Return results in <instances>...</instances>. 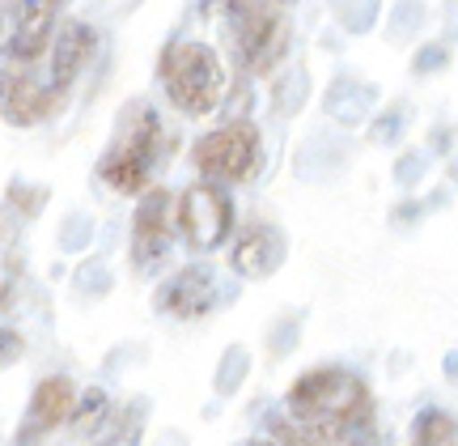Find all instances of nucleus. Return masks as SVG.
<instances>
[{
	"label": "nucleus",
	"mask_w": 458,
	"mask_h": 446,
	"mask_svg": "<svg viewBox=\"0 0 458 446\" xmlns=\"http://www.w3.org/2000/svg\"><path fill=\"white\" fill-rule=\"evenodd\" d=\"M289 421L318 433L327 446H377V413L369 382L344 365L306 370L289 387Z\"/></svg>",
	"instance_id": "f257e3e1"
},
{
	"label": "nucleus",
	"mask_w": 458,
	"mask_h": 446,
	"mask_svg": "<svg viewBox=\"0 0 458 446\" xmlns=\"http://www.w3.org/2000/svg\"><path fill=\"white\" fill-rule=\"evenodd\" d=\"M225 30L233 39L238 64L250 77H267L289 51V17L272 0H221Z\"/></svg>",
	"instance_id": "f03ea898"
},
{
	"label": "nucleus",
	"mask_w": 458,
	"mask_h": 446,
	"mask_svg": "<svg viewBox=\"0 0 458 446\" xmlns=\"http://www.w3.org/2000/svg\"><path fill=\"white\" fill-rule=\"evenodd\" d=\"M162 153V119L153 107H131L123 116V133L106 149V158L98 162V179L123 196L145 192L153 179V166Z\"/></svg>",
	"instance_id": "7ed1b4c3"
},
{
	"label": "nucleus",
	"mask_w": 458,
	"mask_h": 446,
	"mask_svg": "<svg viewBox=\"0 0 458 446\" xmlns=\"http://www.w3.org/2000/svg\"><path fill=\"white\" fill-rule=\"evenodd\" d=\"M162 81L182 116H208L225 94V73L213 47L204 43H170L162 51Z\"/></svg>",
	"instance_id": "20e7f679"
},
{
	"label": "nucleus",
	"mask_w": 458,
	"mask_h": 446,
	"mask_svg": "<svg viewBox=\"0 0 458 446\" xmlns=\"http://www.w3.org/2000/svg\"><path fill=\"white\" fill-rule=\"evenodd\" d=\"M263 141H259V128L250 119H238V124H225L216 133L199 136L196 149H191V162L196 170L204 175V183H246L255 170H259V153Z\"/></svg>",
	"instance_id": "39448f33"
},
{
	"label": "nucleus",
	"mask_w": 458,
	"mask_h": 446,
	"mask_svg": "<svg viewBox=\"0 0 458 446\" xmlns=\"http://www.w3.org/2000/svg\"><path fill=\"white\" fill-rule=\"evenodd\" d=\"M174 226L182 230L191 251H216L233 230V200L216 183H191L179 200Z\"/></svg>",
	"instance_id": "423d86ee"
},
{
	"label": "nucleus",
	"mask_w": 458,
	"mask_h": 446,
	"mask_svg": "<svg viewBox=\"0 0 458 446\" xmlns=\"http://www.w3.org/2000/svg\"><path fill=\"white\" fill-rule=\"evenodd\" d=\"M60 13H64V0H9L0 56L21 60V64H34L43 51H51Z\"/></svg>",
	"instance_id": "0eeeda50"
},
{
	"label": "nucleus",
	"mask_w": 458,
	"mask_h": 446,
	"mask_svg": "<svg viewBox=\"0 0 458 446\" xmlns=\"http://www.w3.org/2000/svg\"><path fill=\"white\" fill-rule=\"evenodd\" d=\"M60 94L34 77V64L0 56V111L13 128H34L60 107Z\"/></svg>",
	"instance_id": "6e6552de"
},
{
	"label": "nucleus",
	"mask_w": 458,
	"mask_h": 446,
	"mask_svg": "<svg viewBox=\"0 0 458 446\" xmlns=\"http://www.w3.org/2000/svg\"><path fill=\"white\" fill-rule=\"evenodd\" d=\"M72 408H77V387H72V379H64V374L43 379L30 396V408H26L17 446H34L38 438H47L51 430H60L64 421H72Z\"/></svg>",
	"instance_id": "1a4fd4ad"
},
{
	"label": "nucleus",
	"mask_w": 458,
	"mask_h": 446,
	"mask_svg": "<svg viewBox=\"0 0 458 446\" xmlns=\"http://www.w3.org/2000/svg\"><path fill=\"white\" fill-rule=\"evenodd\" d=\"M174 238V221H170V192L153 187L145 192V200L136 204V221H131V255L140 268H153L157 260H165Z\"/></svg>",
	"instance_id": "9d476101"
},
{
	"label": "nucleus",
	"mask_w": 458,
	"mask_h": 446,
	"mask_svg": "<svg viewBox=\"0 0 458 446\" xmlns=\"http://www.w3.org/2000/svg\"><path fill=\"white\" fill-rule=\"evenodd\" d=\"M280 260H284V234H280L272 221H250V226L238 234V243L229 247V268H233L238 277H250V281L276 272Z\"/></svg>",
	"instance_id": "9b49d317"
},
{
	"label": "nucleus",
	"mask_w": 458,
	"mask_h": 446,
	"mask_svg": "<svg viewBox=\"0 0 458 446\" xmlns=\"http://www.w3.org/2000/svg\"><path fill=\"white\" fill-rule=\"evenodd\" d=\"M157 306H162L165 314H174V319H199V314H208L216 306L213 272L204 264H191V268H182V272H174V277L162 285Z\"/></svg>",
	"instance_id": "f8f14e48"
},
{
	"label": "nucleus",
	"mask_w": 458,
	"mask_h": 446,
	"mask_svg": "<svg viewBox=\"0 0 458 446\" xmlns=\"http://www.w3.org/2000/svg\"><path fill=\"white\" fill-rule=\"evenodd\" d=\"M94 30L85 26V21H60V30H55V39H51V77L47 85L64 99L68 85L77 81V73L85 68V60L94 56Z\"/></svg>",
	"instance_id": "ddd939ff"
},
{
	"label": "nucleus",
	"mask_w": 458,
	"mask_h": 446,
	"mask_svg": "<svg viewBox=\"0 0 458 446\" xmlns=\"http://www.w3.org/2000/svg\"><path fill=\"white\" fill-rule=\"evenodd\" d=\"M411 446H458V421L442 408H425L411 421Z\"/></svg>",
	"instance_id": "4468645a"
},
{
	"label": "nucleus",
	"mask_w": 458,
	"mask_h": 446,
	"mask_svg": "<svg viewBox=\"0 0 458 446\" xmlns=\"http://www.w3.org/2000/svg\"><path fill=\"white\" fill-rule=\"evenodd\" d=\"M267 425H272V442L276 446H327L318 433H310L306 425H297V421L280 413H267Z\"/></svg>",
	"instance_id": "2eb2a0df"
},
{
	"label": "nucleus",
	"mask_w": 458,
	"mask_h": 446,
	"mask_svg": "<svg viewBox=\"0 0 458 446\" xmlns=\"http://www.w3.org/2000/svg\"><path fill=\"white\" fill-rule=\"evenodd\" d=\"M102 416H106V396L94 387V391H85V399L72 408V430H77V433H94Z\"/></svg>",
	"instance_id": "dca6fc26"
},
{
	"label": "nucleus",
	"mask_w": 458,
	"mask_h": 446,
	"mask_svg": "<svg viewBox=\"0 0 458 446\" xmlns=\"http://www.w3.org/2000/svg\"><path fill=\"white\" fill-rule=\"evenodd\" d=\"M21 353V336L13 328H0V365H9Z\"/></svg>",
	"instance_id": "f3484780"
},
{
	"label": "nucleus",
	"mask_w": 458,
	"mask_h": 446,
	"mask_svg": "<svg viewBox=\"0 0 458 446\" xmlns=\"http://www.w3.org/2000/svg\"><path fill=\"white\" fill-rule=\"evenodd\" d=\"M242 446H276L272 438H250V442H242Z\"/></svg>",
	"instance_id": "a211bd4d"
},
{
	"label": "nucleus",
	"mask_w": 458,
	"mask_h": 446,
	"mask_svg": "<svg viewBox=\"0 0 458 446\" xmlns=\"http://www.w3.org/2000/svg\"><path fill=\"white\" fill-rule=\"evenodd\" d=\"M272 4H276V9H289V4H297V0H272Z\"/></svg>",
	"instance_id": "6ab92c4d"
}]
</instances>
